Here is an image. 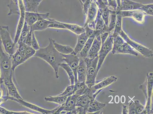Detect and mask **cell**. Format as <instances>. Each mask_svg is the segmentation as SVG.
Wrapping results in <instances>:
<instances>
[{
    "mask_svg": "<svg viewBox=\"0 0 153 114\" xmlns=\"http://www.w3.org/2000/svg\"><path fill=\"white\" fill-rule=\"evenodd\" d=\"M118 78L115 76H111L106 78L100 81L97 83H95L93 87H91L93 91L95 93L96 91L103 89L104 87H108L111 84L115 83L117 80Z\"/></svg>",
    "mask_w": 153,
    "mask_h": 114,
    "instance_id": "d6986e66",
    "label": "cell"
},
{
    "mask_svg": "<svg viewBox=\"0 0 153 114\" xmlns=\"http://www.w3.org/2000/svg\"><path fill=\"white\" fill-rule=\"evenodd\" d=\"M10 100L16 101V102L20 104L21 105L26 107V108L36 111V112L40 113L42 114H55V110H54V109L53 110L44 109V108H41V107L38 106L27 102V101L24 100L23 99H18L10 97Z\"/></svg>",
    "mask_w": 153,
    "mask_h": 114,
    "instance_id": "4fadbf2b",
    "label": "cell"
},
{
    "mask_svg": "<svg viewBox=\"0 0 153 114\" xmlns=\"http://www.w3.org/2000/svg\"><path fill=\"white\" fill-rule=\"evenodd\" d=\"M4 83V81L2 78H0V86Z\"/></svg>",
    "mask_w": 153,
    "mask_h": 114,
    "instance_id": "db71d44e",
    "label": "cell"
},
{
    "mask_svg": "<svg viewBox=\"0 0 153 114\" xmlns=\"http://www.w3.org/2000/svg\"><path fill=\"white\" fill-rule=\"evenodd\" d=\"M59 67L62 68L66 72L69 76V80L71 85L75 84V77L74 73L68 65L65 62L59 64Z\"/></svg>",
    "mask_w": 153,
    "mask_h": 114,
    "instance_id": "e575fe53",
    "label": "cell"
},
{
    "mask_svg": "<svg viewBox=\"0 0 153 114\" xmlns=\"http://www.w3.org/2000/svg\"><path fill=\"white\" fill-rule=\"evenodd\" d=\"M98 10L97 4L94 0H93L89 9L85 16V23L83 27L87 26L90 29L94 30Z\"/></svg>",
    "mask_w": 153,
    "mask_h": 114,
    "instance_id": "9c48e42d",
    "label": "cell"
},
{
    "mask_svg": "<svg viewBox=\"0 0 153 114\" xmlns=\"http://www.w3.org/2000/svg\"><path fill=\"white\" fill-rule=\"evenodd\" d=\"M84 60L86 64V78L85 84L89 88L94 86L96 83V78L98 73H97L98 57L94 59L86 58Z\"/></svg>",
    "mask_w": 153,
    "mask_h": 114,
    "instance_id": "5b68a950",
    "label": "cell"
},
{
    "mask_svg": "<svg viewBox=\"0 0 153 114\" xmlns=\"http://www.w3.org/2000/svg\"><path fill=\"white\" fill-rule=\"evenodd\" d=\"M48 19H42L37 21L31 26L32 31L34 32L36 31H42L48 28V26L51 23V21Z\"/></svg>",
    "mask_w": 153,
    "mask_h": 114,
    "instance_id": "cb8c5ba5",
    "label": "cell"
},
{
    "mask_svg": "<svg viewBox=\"0 0 153 114\" xmlns=\"http://www.w3.org/2000/svg\"><path fill=\"white\" fill-rule=\"evenodd\" d=\"M51 23H50L48 28L60 30H66L65 26L62 24V22L58 21L55 19L49 18Z\"/></svg>",
    "mask_w": 153,
    "mask_h": 114,
    "instance_id": "74e56055",
    "label": "cell"
},
{
    "mask_svg": "<svg viewBox=\"0 0 153 114\" xmlns=\"http://www.w3.org/2000/svg\"><path fill=\"white\" fill-rule=\"evenodd\" d=\"M1 68H0V78H1Z\"/></svg>",
    "mask_w": 153,
    "mask_h": 114,
    "instance_id": "6f0895ef",
    "label": "cell"
},
{
    "mask_svg": "<svg viewBox=\"0 0 153 114\" xmlns=\"http://www.w3.org/2000/svg\"><path fill=\"white\" fill-rule=\"evenodd\" d=\"M122 17L131 18L135 21L140 24H143L145 21L146 16L147 15L143 11L140 10L130 11H121Z\"/></svg>",
    "mask_w": 153,
    "mask_h": 114,
    "instance_id": "7c38bea8",
    "label": "cell"
},
{
    "mask_svg": "<svg viewBox=\"0 0 153 114\" xmlns=\"http://www.w3.org/2000/svg\"><path fill=\"white\" fill-rule=\"evenodd\" d=\"M44 0H23L26 12H37L38 7Z\"/></svg>",
    "mask_w": 153,
    "mask_h": 114,
    "instance_id": "d4e9b609",
    "label": "cell"
},
{
    "mask_svg": "<svg viewBox=\"0 0 153 114\" xmlns=\"http://www.w3.org/2000/svg\"><path fill=\"white\" fill-rule=\"evenodd\" d=\"M0 68L1 78L3 80L13 76L12 70V58L2 48V45L0 39Z\"/></svg>",
    "mask_w": 153,
    "mask_h": 114,
    "instance_id": "277c9868",
    "label": "cell"
},
{
    "mask_svg": "<svg viewBox=\"0 0 153 114\" xmlns=\"http://www.w3.org/2000/svg\"><path fill=\"white\" fill-rule=\"evenodd\" d=\"M95 37V36L93 34L89 37L81 51L77 55L79 58L84 59L87 58Z\"/></svg>",
    "mask_w": 153,
    "mask_h": 114,
    "instance_id": "484cf974",
    "label": "cell"
},
{
    "mask_svg": "<svg viewBox=\"0 0 153 114\" xmlns=\"http://www.w3.org/2000/svg\"><path fill=\"white\" fill-rule=\"evenodd\" d=\"M113 44V38L112 34L108 36L106 40L102 44L101 48L99 52L98 57V61L97 69V73H98L99 71L102 66L104 60L107 55L112 51Z\"/></svg>",
    "mask_w": 153,
    "mask_h": 114,
    "instance_id": "52a82bcc",
    "label": "cell"
},
{
    "mask_svg": "<svg viewBox=\"0 0 153 114\" xmlns=\"http://www.w3.org/2000/svg\"><path fill=\"white\" fill-rule=\"evenodd\" d=\"M36 51L33 49L31 47L27 46L26 48L25 53V59L27 61V60L30 59L31 57L34 56Z\"/></svg>",
    "mask_w": 153,
    "mask_h": 114,
    "instance_id": "60d3db41",
    "label": "cell"
},
{
    "mask_svg": "<svg viewBox=\"0 0 153 114\" xmlns=\"http://www.w3.org/2000/svg\"><path fill=\"white\" fill-rule=\"evenodd\" d=\"M78 82H85L86 78V64L84 59L80 58L79 65L77 69Z\"/></svg>",
    "mask_w": 153,
    "mask_h": 114,
    "instance_id": "7402d4cb",
    "label": "cell"
},
{
    "mask_svg": "<svg viewBox=\"0 0 153 114\" xmlns=\"http://www.w3.org/2000/svg\"><path fill=\"white\" fill-rule=\"evenodd\" d=\"M30 31H31V27L28 25L27 24L25 21L23 29H22L19 40H18L17 44L18 43L23 42L25 39L27 37L28 34H29Z\"/></svg>",
    "mask_w": 153,
    "mask_h": 114,
    "instance_id": "8d00e7d4",
    "label": "cell"
},
{
    "mask_svg": "<svg viewBox=\"0 0 153 114\" xmlns=\"http://www.w3.org/2000/svg\"><path fill=\"white\" fill-rule=\"evenodd\" d=\"M7 90V94L10 96L18 99H23L19 94L17 87L15 86L13 80V76L3 80Z\"/></svg>",
    "mask_w": 153,
    "mask_h": 114,
    "instance_id": "9a60e30c",
    "label": "cell"
},
{
    "mask_svg": "<svg viewBox=\"0 0 153 114\" xmlns=\"http://www.w3.org/2000/svg\"><path fill=\"white\" fill-rule=\"evenodd\" d=\"M107 27V26L105 25L104 20L101 17V13L98 10L97 19H96L95 28L93 34L95 37H100L102 32L106 31Z\"/></svg>",
    "mask_w": 153,
    "mask_h": 114,
    "instance_id": "ffe728a7",
    "label": "cell"
},
{
    "mask_svg": "<svg viewBox=\"0 0 153 114\" xmlns=\"http://www.w3.org/2000/svg\"><path fill=\"white\" fill-rule=\"evenodd\" d=\"M62 55L64 62L70 67L74 73L75 77V84H76L78 82L77 69L79 65L80 58L77 55L74 54Z\"/></svg>",
    "mask_w": 153,
    "mask_h": 114,
    "instance_id": "8fae6325",
    "label": "cell"
},
{
    "mask_svg": "<svg viewBox=\"0 0 153 114\" xmlns=\"http://www.w3.org/2000/svg\"><path fill=\"white\" fill-rule=\"evenodd\" d=\"M116 21V12L111 10L110 14L108 26H107L106 31L110 34H112L114 30Z\"/></svg>",
    "mask_w": 153,
    "mask_h": 114,
    "instance_id": "d6a6232c",
    "label": "cell"
},
{
    "mask_svg": "<svg viewBox=\"0 0 153 114\" xmlns=\"http://www.w3.org/2000/svg\"><path fill=\"white\" fill-rule=\"evenodd\" d=\"M17 44L18 50L23 56L25 57V53L27 45L23 42L18 43Z\"/></svg>",
    "mask_w": 153,
    "mask_h": 114,
    "instance_id": "bcb514c9",
    "label": "cell"
},
{
    "mask_svg": "<svg viewBox=\"0 0 153 114\" xmlns=\"http://www.w3.org/2000/svg\"><path fill=\"white\" fill-rule=\"evenodd\" d=\"M26 11L21 12L20 13V16L18 22L17 27H16V33H15L14 42L15 44H17L18 40H19V36L21 33L22 29L24 24L25 22V13Z\"/></svg>",
    "mask_w": 153,
    "mask_h": 114,
    "instance_id": "4316f807",
    "label": "cell"
},
{
    "mask_svg": "<svg viewBox=\"0 0 153 114\" xmlns=\"http://www.w3.org/2000/svg\"><path fill=\"white\" fill-rule=\"evenodd\" d=\"M31 47L36 51L38 50L40 48L39 44L37 38H36L34 32L32 33V40Z\"/></svg>",
    "mask_w": 153,
    "mask_h": 114,
    "instance_id": "f6af8a7d",
    "label": "cell"
},
{
    "mask_svg": "<svg viewBox=\"0 0 153 114\" xmlns=\"http://www.w3.org/2000/svg\"><path fill=\"white\" fill-rule=\"evenodd\" d=\"M117 2V4L118 5L117 9V10H120V7L121 5V0H116Z\"/></svg>",
    "mask_w": 153,
    "mask_h": 114,
    "instance_id": "f5cc1de1",
    "label": "cell"
},
{
    "mask_svg": "<svg viewBox=\"0 0 153 114\" xmlns=\"http://www.w3.org/2000/svg\"><path fill=\"white\" fill-rule=\"evenodd\" d=\"M92 1L93 0H86L82 5V7L83 13L85 16L87 14L88 11L89 9Z\"/></svg>",
    "mask_w": 153,
    "mask_h": 114,
    "instance_id": "ee69618b",
    "label": "cell"
},
{
    "mask_svg": "<svg viewBox=\"0 0 153 114\" xmlns=\"http://www.w3.org/2000/svg\"><path fill=\"white\" fill-rule=\"evenodd\" d=\"M136 114H143L145 106L138 100L134 101Z\"/></svg>",
    "mask_w": 153,
    "mask_h": 114,
    "instance_id": "7bdbcfd3",
    "label": "cell"
},
{
    "mask_svg": "<svg viewBox=\"0 0 153 114\" xmlns=\"http://www.w3.org/2000/svg\"><path fill=\"white\" fill-rule=\"evenodd\" d=\"M102 1L105 4L108 5V3H107V0H102Z\"/></svg>",
    "mask_w": 153,
    "mask_h": 114,
    "instance_id": "11a10c76",
    "label": "cell"
},
{
    "mask_svg": "<svg viewBox=\"0 0 153 114\" xmlns=\"http://www.w3.org/2000/svg\"><path fill=\"white\" fill-rule=\"evenodd\" d=\"M140 10L143 11L147 15L153 16V4H142Z\"/></svg>",
    "mask_w": 153,
    "mask_h": 114,
    "instance_id": "f35d334b",
    "label": "cell"
},
{
    "mask_svg": "<svg viewBox=\"0 0 153 114\" xmlns=\"http://www.w3.org/2000/svg\"><path fill=\"white\" fill-rule=\"evenodd\" d=\"M108 7L111 10L116 11L118 5L116 0H107Z\"/></svg>",
    "mask_w": 153,
    "mask_h": 114,
    "instance_id": "7dc6e473",
    "label": "cell"
},
{
    "mask_svg": "<svg viewBox=\"0 0 153 114\" xmlns=\"http://www.w3.org/2000/svg\"><path fill=\"white\" fill-rule=\"evenodd\" d=\"M50 14L48 13H40L38 12H26L25 13V21L28 25L31 27L37 21L42 19H48Z\"/></svg>",
    "mask_w": 153,
    "mask_h": 114,
    "instance_id": "5bb4252c",
    "label": "cell"
},
{
    "mask_svg": "<svg viewBox=\"0 0 153 114\" xmlns=\"http://www.w3.org/2000/svg\"><path fill=\"white\" fill-rule=\"evenodd\" d=\"M79 2L82 4L84 2V1H85V0H79Z\"/></svg>",
    "mask_w": 153,
    "mask_h": 114,
    "instance_id": "9f6ffc18",
    "label": "cell"
},
{
    "mask_svg": "<svg viewBox=\"0 0 153 114\" xmlns=\"http://www.w3.org/2000/svg\"><path fill=\"white\" fill-rule=\"evenodd\" d=\"M9 9L8 16H12V15H20L19 10V0H10L9 3L7 5Z\"/></svg>",
    "mask_w": 153,
    "mask_h": 114,
    "instance_id": "4dcf8cb0",
    "label": "cell"
},
{
    "mask_svg": "<svg viewBox=\"0 0 153 114\" xmlns=\"http://www.w3.org/2000/svg\"><path fill=\"white\" fill-rule=\"evenodd\" d=\"M79 96L75 94L68 96L65 104L55 108V114H59L62 110L68 111L69 114H76V101Z\"/></svg>",
    "mask_w": 153,
    "mask_h": 114,
    "instance_id": "ba28073f",
    "label": "cell"
},
{
    "mask_svg": "<svg viewBox=\"0 0 153 114\" xmlns=\"http://www.w3.org/2000/svg\"><path fill=\"white\" fill-rule=\"evenodd\" d=\"M128 107V114H136L135 108L134 101L132 99L130 100Z\"/></svg>",
    "mask_w": 153,
    "mask_h": 114,
    "instance_id": "c3c4849f",
    "label": "cell"
},
{
    "mask_svg": "<svg viewBox=\"0 0 153 114\" xmlns=\"http://www.w3.org/2000/svg\"><path fill=\"white\" fill-rule=\"evenodd\" d=\"M116 21L115 24V26L112 34H119L120 32L123 30L122 29V19L121 11L119 10H116Z\"/></svg>",
    "mask_w": 153,
    "mask_h": 114,
    "instance_id": "836d02e7",
    "label": "cell"
},
{
    "mask_svg": "<svg viewBox=\"0 0 153 114\" xmlns=\"http://www.w3.org/2000/svg\"><path fill=\"white\" fill-rule=\"evenodd\" d=\"M33 32L31 30V31L29 33L27 37H26L23 41V43H24L26 45L28 46L31 47L32 40V33H33Z\"/></svg>",
    "mask_w": 153,
    "mask_h": 114,
    "instance_id": "681fc988",
    "label": "cell"
},
{
    "mask_svg": "<svg viewBox=\"0 0 153 114\" xmlns=\"http://www.w3.org/2000/svg\"><path fill=\"white\" fill-rule=\"evenodd\" d=\"M49 44L46 47L40 48L36 52L34 56L45 61L51 67L55 72V77L59 78V64L63 62V55L56 50L51 41L49 39Z\"/></svg>",
    "mask_w": 153,
    "mask_h": 114,
    "instance_id": "6da1fadb",
    "label": "cell"
},
{
    "mask_svg": "<svg viewBox=\"0 0 153 114\" xmlns=\"http://www.w3.org/2000/svg\"><path fill=\"white\" fill-rule=\"evenodd\" d=\"M0 39L5 52L11 57L17 49V44H15L11 38L9 27L8 26H0Z\"/></svg>",
    "mask_w": 153,
    "mask_h": 114,
    "instance_id": "3957f363",
    "label": "cell"
},
{
    "mask_svg": "<svg viewBox=\"0 0 153 114\" xmlns=\"http://www.w3.org/2000/svg\"><path fill=\"white\" fill-rule=\"evenodd\" d=\"M66 30H70V31L74 33L75 34L79 36L85 32V29L82 26L76 24L62 23Z\"/></svg>",
    "mask_w": 153,
    "mask_h": 114,
    "instance_id": "f1b7e54d",
    "label": "cell"
},
{
    "mask_svg": "<svg viewBox=\"0 0 153 114\" xmlns=\"http://www.w3.org/2000/svg\"><path fill=\"white\" fill-rule=\"evenodd\" d=\"M75 112L76 114H87V110L83 107L80 106H76Z\"/></svg>",
    "mask_w": 153,
    "mask_h": 114,
    "instance_id": "f907efd6",
    "label": "cell"
},
{
    "mask_svg": "<svg viewBox=\"0 0 153 114\" xmlns=\"http://www.w3.org/2000/svg\"><path fill=\"white\" fill-rule=\"evenodd\" d=\"M98 7V10L101 13V17L104 20L105 25L108 26L110 14L111 10L102 0H94Z\"/></svg>",
    "mask_w": 153,
    "mask_h": 114,
    "instance_id": "e0dca14e",
    "label": "cell"
},
{
    "mask_svg": "<svg viewBox=\"0 0 153 114\" xmlns=\"http://www.w3.org/2000/svg\"><path fill=\"white\" fill-rule=\"evenodd\" d=\"M0 114H32L30 112H26V111H22V112H14L5 109V108L0 107Z\"/></svg>",
    "mask_w": 153,
    "mask_h": 114,
    "instance_id": "b9f144b4",
    "label": "cell"
},
{
    "mask_svg": "<svg viewBox=\"0 0 153 114\" xmlns=\"http://www.w3.org/2000/svg\"><path fill=\"white\" fill-rule=\"evenodd\" d=\"M101 45L102 44L100 36L95 37L88 54L87 58L91 59L98 56L99 52L101 48Z\"/></svg>",
    "mask_w": 153,
    "mask_h": 114,
    "instance_id": "ac0fdd59",
    "label": "cell"
},
{
    "mask_svg": "<svg viewBox=\"0 0 153 114\" xmlns=\"http://www.w3.org/2000/svg\"><path fill=\"white\" fill-rule=\"evenodd\" d=\"M153 72L147 73L146 78L143 84L140 85V90L144 94L146 101V106L145 107L143 114H153V110L152 109V97L153 94Z\"/></svg>",
    "mask_w": 153,
    "mask_h": 114,
    "instance_id": "7a4b0ae2",
    "label": "cell"
},
{
    "mask_svg": "<svg viewBox=\"0 0 153 114\" xmlns=\"http://www.w3.org/2000/svg\"><path fill=\"white\" fill-rule=\"evenodd\" d=\"M68 97L67 95H58L56 96L45 97L44 98V100L47 102L55 103V104L62 105L66 102Z\"/></svg>",
    "mask_w": 153,
    "mask_h": 114,
    "instance_id": "1f68e13d",
    "label": "cell"
},
{
    "mask_svg": "<svg viewBox=\"0 0 153 114\" xmlns=\"http://www.w3.org/2000/svg\"><path fill=\"white\" fill-rule=\"evenodd\" d=\"M106 104L100 102L96 100L91 101L88 108L87 114H93L101 110L105 107Z\"/></svg>",
    "mask_w": 153,
    "mask_h": 114,
    "instance_id": "f546056e",
    "label": "cell"
},
{
    "mask_svg": "<svg viewBox=\"0 0 153 114\" xmlns=\"http://www.w3.org/2000/svg\"><path fill=\"white\" fill-rule=\"evenodd\" d=\"M83 27L85 29V32L78 36L77 43L76 47L74 48V54L76 55H78L80 52L89 37L94 33V30L90 29L88 26H86Z\"/></svg>",
    "mask_w": 153,
    "mask_h": 114,
    "instance_id": "30bf717a",
    "label": "cell"
},
{
    "mask_svg": "<svg viewBox=\"0 0 153 114\" xmlns=\"http://www.w3.org/2000/svg\"><path fill=\"white\" fill-rule=\"evenodd\" d=\"M129 113L128 107L126 104H123L122 107V114H128Z\"/></svg>",
    "mask_w": 153,
    "mask_h": 114,
    "instance_id": "816d5d0a",
    "label": "cell"
},
{
    "mask_svg": "<svg viewBox=\"0 0 153 114\" xmlns=\"http://www.w3.org/2000/svg\"><path fill=\"white\" fill-rule=\"evenodd\" d=\"M142 4L131 0H121L120 11H130L140 10Z\"/></svg>",
    "mask_w": 153,
    "mask_h": 114,
    "instance_id": "44dd1931",
    "label": "cell"
},
{
    "mask_svg": "<svg viewBox=\"0 0 153 114\" xmlns=\"http://www.w3.org/2000/svg\"><path fill=\"white\" fill-rule=\"evenodd\" d=\"M112 52L113 54H128L136 56L138 55V53L136 52L134 49L126 41L117 46L113 47Z\"/></svg>",
    "mask_w": 153,
    "mask_h": 114,
    "instance_id": "2e32d148",
    "label": "cell"
},
{
    "mask_svg": "<svg viewBox=\"0 0 153 114\" xmlns=\"http://www.w3.org/2000/svg\"><path fill=\"white\" fill-rule=\"evenodd\" d=\"M118 34L131 47L140 53L143 56L146 58H151L153 56V51L151 50L131 39L123 30L120 32Z\"/></svg>",
    "mask_w": 153,
    "mask_h": 114,
    "instance_id": "8992f818",
    "label": "cell"
},
{
    "mask_svg": "<svg viewBox=\"0 0 153 114\" xmlns=\"http://www.w3.org/2000/svg\"><path fill=\"white\" fill-rule=\"evenodd\" d=\"M11 58H12V70L13 72L15 71V69L17 67L26 61L25 57L23 56L19 53L17 49Z\"/></svg>",
    "mask_w": 153,
    "mask_h": 114,
    "instance_id": "83f0119b",
    "label": "cell"
},
{
    "mask_svg": "<svg viewBox=\"0 0 153 114\" xmlns=\"http://www.w3.org/2000/svg\"><path fill=\"white\" fill-rule=\"evenodd\" d=\"M51 40L56 50L60 53L65 55L74 54V48L70 46L58 44L57 41L52 39H51Z\"/></svg>",
    "mask_w": 153,
    "mask_h": 114,
    "instance_id": "603a6c76",
    "label": "cell"
},
{
    "mask_svg": "<svg viewBox=\"0 0 153 114\" xmlns=\"http://www.w3.org/2000/svg\"><path fill=\"white\" fill-rule=\"evenodd\" d=\"M75 85V94L80 96L85 94L87 91L88 87L85 84V82H79L74 84Z\"/></svg>",
    "mask_w": 153,
    "mask_h": 114,
    "instance_id": "d590c367",
    "label": "cell"
},
{
    "mask_svg": "<svg viewBox=\"0 0 153 114\" xmlns=\"http://www.w3.org/2000/svg\"><path fill=\"white\" fill-rule=\"evenodd\" d=\"M75 93L74 84L68 86L65 89L63 92L59 94V95H67L69 96L71 95L74 94Z\"/></svg>",
    "mask_w": 153,
    "mask_h": 114,
    "instance_id": "ab89813d",
    "label": "cell"
}]
</instances>
